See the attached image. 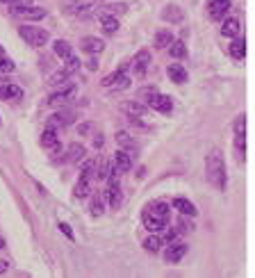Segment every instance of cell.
I'll return each mask as SVG.
<instances>
[{
    "label": "cell",
    "mask_w": 255,
    "mask_h": 278,
    "mask_svg": "<svg viewBox=\"0 0 255 278\" xmlns=\"http://www.w3.org/2000/svg\"><path fill=\"white\" fill-rule=\"evenodd\" d=\"M169 203L164 201H153L144 208V226L148 228L150 233H160L169 226Z\"/></svg>",
    "instance_id": "6da1fadb"
},
{
    "label": "cell",
    "mask_w": 255,
    "mask_h": 278,
    "mask_svg": "<svg viewBox=\"0 0 255 278\" xmlns=\"http://www.w3.org/2000/svg\"><path fill=\"white\" fill-rule=\"evenodd\" d=\"M205 173H208V180L212 187L223 189L225 187V160L223 153L219 148H212L208 153V160H205Z\"/></svg>",
    "instance_id": "7a4b0ae2"
},
{
    "label": "cell",
    "mask_w": 255,
    "mask_h": 278,
    "mask_svg": "<svg viewBox=\"0 0 255 278\" xmlns=\"http://www.w3.org/2000/svg\"><path fill=\"white\" fill-rule=\"evenodd\" d=\"M141 96H146V103L153 107L155 112H160V114H171V112H173V100H171L169 96L155 91L153 87H148V89H141Z\"/></svg>",
    "instance_id": "3957f363"
},
{
    "label": "cell",
    "mask_w": 255,
    "mask_h": 278,
    "mask_svg": "<svg viewBox=\"0 0 255 278\" xmlns=\"http://www.w3.org/2000/svg\"><path fill=\"white\" fill-rule=\"evenodd\" d=\"M18 35L34 48H41L43 43H48V39H50L43 28H37V26H21L18 28Z\"/></svg>",
    "instance_id": "277c9868"
},
{
    "label": "cell",
    "mask_w": 255,
    "mask_h": 278,
    "mask_svg": "<svg viewBox=\"0 0 255 278\" xmlns=\"http://www.w3.org/2000/svg\"><path fill=\"white\" fill-rule=\"evenodd\" d=\"M235 153L239 155V160H244L246 155V116L239 114V119L235 121Z\"/></svg>",
    "instance_id": "5b68a950"
},
{
    "label": "cell",
    "mask_w": 255,
    "mask_h": 278,
    "mask_svg": "<svg viewBox=\"0 0 255 278\" xmlns=\"http://www.w3.org/2000/svg\"><path fill=\"white\" fill-rule=\"evenodd\" d=\"M9 14L16 18H26V21H39V18L46 16V9L41 7H30V5H12Z\"/></svg>",
    "instance_id": "8992f818"
},
{
    "label": "cell",
    "mask_w": 255,
    "mask_h": 278,
    "mask_svg": "<svg viewBox=\"0 0 255 278\" xmlns=\"http://www.w3.org/2000/svg\"><path fill=\"white\" fill-rule=\"evenodd\" d=\"M103 87H112V89H125V87H130V78H128L125 66L116 69L112 75L103 78Z\"/></svg>",
    "instance_id": "52a82bcc"
},
{
    "label": "cell",
    "mask_w": 255,
    "mask_h": 278,
    "mask_svg": "<svg viewBox=\"0 0 255 278\" xmlns=\"http://www.w3.org/2000/svg\"><path fill=\"white\" fill-rule=\"evenodd\" d=\"M185 253H187V244L185 242H169L164 248V260L169 265H175V262H180L185 258Z\"/></svg>",
    "instance_id": "ba28073f"
},
{
    "label": "cell",
    "mask_w": 255,
    "mask_h": 278,
    "mask_svg": "<svg viewBox=\"0 0 255 278\" xmlns=\"http://www.w3.org/2000/svg\"><path fill=\"white\" fill-rule=\"evenodd\" d=\"M228 9H230V0H208V14L212 21L223 18Z\"/></svg>",
    "instance_id": "9c48e42d"
},
{
    "label": "cell",
    "mask_w": 255,
    "mask_h": 278,
    "mask_svg": "<svg viewBox=\"0 0 255 278\" xmlns=\"http://www.w3.org/2000/svg\"><path fill=\"white\" fill-rule=\"evenodd\" d=\"M80 48L87 53V55H100L103 50H105V41L98 37H85L80 41Z\"/></svg>",
    "instance_id": "30bf717a"
},
{
    "label": "cell",
    "mask_w": 255,
    "mask_h": 278,
    "mask_svg": "<svg viewBox=\"0 0 255 278\" xmlns=\"http://www.w3.org/2000/svg\"><path fill=\"white\" fill-rule=\"evenodd\" d=\"M73 98H75V87H64V89L55 91V94L48 98V103H50L53 107L55 105H66V103H71Z\"/></svg>",
    "instance_id": "8fae6325"
},
{
    "label": "cell",
    "mask_w": 255,
    "mask_h": 278,
    "mask_svg": "<svg viewBox=\"0 0 255 278\" xmlns=\"http://www.w3.org/2000/svg\"><path fill=\"white\" fill-rule=\"evenodd\" d=\"M103 198H105V203L110 208H119L121 206V187L119 183H110L105 187V192H103Z\"/></svg>",
    "instance_id": "7c38bea8"
},
{
    "label": "cell",
    "mask_w": 255,
    "mask_h": 278,
    "mask_svg": "<svg viewBox=\"0 0 255 278\" xmlns=\"http://www.w3.org/2000/svg\"><path fill=\"white\" fill-rule=\"evenodd\" d=\"M132 158H135V155L128 153L125 148L116 150V155H114V167H116V171H119V173L130 171V169H132Z\"/></svg>",
    "instance_id": "4fadbf2b"
},
{
    "label": "cell",
    "mask_w": 255,
    "mask_h": 278,
    "mask_svg": "<svg viewBox=\"0 0 255 278\" xmlns=\"http://www.w3.org/2000/svg\"><path fill=\"white\" fill-rule=\"evenodd\" d=\"M150 64V53L148 50H139L135 55V60H132V71L137 73V75H144L146 69H148Z\"/></svg>",
    "instance_id": "5bb4252c"
},
{
    "label": "cell",
    "mask_w": 255,
    "mask_h": 278,
    "mask_svg": "<svg viewBox=\"0 0 255 278\" xmlns=\"http://www.w3.org/2000/svg\"><path fill=\"white\" fill-rule=\"evenodd\" d=\"M239 30H242V23H239L237 16H230V18H225V21L221 23V35H223V37L237 39Z\"/></svg>",
    "instance_id": "9a60e30c"
},
{
    "label": "cell",
    "mask_w": 255,
    "mask_h": 278,
    "mask_svg": "<svg viewBox=\"0 0 255 278\" xmlns=\"http://www.w3.org/2000/svg\"><path fill=\"white\" fill-rule=\"evenodd\" d=\"M91 194V178H87V175H80L75 183V187H73V196L75 198H87Z\"/></svg>",
    "instance_id": "2e32d148"
},
{
    "label": "cell",
    "mask_w": 255,
    "mask_h": 278,
    "mask_svg": "<svg viewBox=\"0 0 255 278\" xmlns=\"http://www.w3.org/2000/svg\"><path fill=\"white\" fill-rule=\"evenodd\" d=\"M73 119H75V114H71V112H57V114H53L50 119H48V128L57 130V128H62V125L71 123Z\"/></svg>",
    "instance_id": "e0dca14e"
},
{
    "label": "cell",
    "mask_w": 255,
    "mask_h": 278,
    "mask_svg": "<svg viewBox=\"0 0 255 278\" xmlns=\"http://www.w3.org/2000/svg\"><path fill=\"white\" fill-rule=\"evenodd\" d=\"M98 21H100L103 30H105L107 35H114V32L119 30V21H116V16H112L110 12H103V14H98Z\"/></svg>",
    "instance_id": "ac0fdd59"
},
{
    "label": "cell",
    "mask_w": 255,
    "mask_h": 278,
    "mask_svg": "<svg viewBox=\"0 0 255 278\" xmlns=\"http://www.w3.org/2000/svg\"><path fill=\"white\" fill-rule=\"evenodd\" d=\"M162 18L169 21V23H183L185 14H183V9H180L178 5H166L164 12H162Z\"/></svg>",
    "instance_id": "d6986e66"
},
{
    "label": "cell",
    "mask_w": 255,
    "mask_h": 278,
    "mask_svg": "<svg viewBox=\"0 0 255 278\" xmlns=\"http://www.w3.org/2000/svg\"><path fill=\"white\" fill-rule=\"evenodd\" d=\"M166 73H169L171 82H175V85H185V82H187V71H185L183 64H171L169 69H166Z\"/></svg>",
    "instance_id": "ffe728a7"
},
{
    "label": "cell",
    "mask_w": 255,
    "mask_h": 278,
    "mask_svg": "<svg viewBox=\"0 0 255 278\" xmlns=\"http://www.w3.org/2000/svg\"><path fill=\"white\" fill-rule=\"evenodd\" d=\"M173 208L178 210L180 214H185V217H196V206L189 201V198H173Z\"/></svg>",
    "instance_id": "44dd1931"
},
{
    "label": "cell",
    "mask_w": 255,
    "mask_h": 278,
    "mask_svg": "<svg viewBox=\"0 0 255 278\" xmlns=\"http://www.w3.org/2000/svg\"><path fill=\"white\" fill-rule=\"evenodd\" d=\"M41 146L43 148H53V150H60V141H57V133L53 128H46L41 135Z\"/></svg>",
    "instance_id": "7402d4cb"
},
{
    "label": "cell",
    "mask_w": 255,
    "mask_h": 278,
    "mask_svg": "<svg viewBox=\"0 0 255 278\" xmlns=\"http://www.w3.org/2000/svg\"><path fill=\"white\" fill-rule=\"evenodd\" d=\"M23 91L18 85H0V98L9 100V98H21Z\"/></svg>",
    "instance_id": "603a6c76"
},
{
    "label": "cell",
    "mask_w": 255,
    "mask_h": 278,
    "mask_svg": "<svg viewBox=\"0 0 255 278\" xmlns=\"http://www.w3.org/2000/svg\"><path fill=\"white\" fill-rule=\"evenodd\" d=\"M53 50H55L57 57H62V60H68V57L73 55V48L68 41H62V39H57L55 43H53Z\"/></svg>",
    "instance_id": "cb8c5ba5"
},
{
    "label": "cell",
    "mask_w": 255,
    "mask_h": 278,
    "mask_svg": "<svg viewBox=\"0 0 255 278\" xmlns=\"http://www.w3.org/2000/svg\"><path fill=\"white\" fill-rule=\"evenodd\" d=\"M123 112L130 116H135V119H139V116L146 114V105L135 103V100H128V103H123Z\"/></svg>",
    "instance_id": "d4e9b609"
},
{
    "label": "cell",
    "mask_w": 255,
    "mask_h": 278,
    "mask_svg": "<svg viewBox=\"0 0 255 278\" xmlns=\"http://www.w3.org/2000/svg\"><path fill=\"white\" fill-rule=\"evenodd\" d=\"M230 55H233L235 60H244V57H246V41H244V39H235V41L230 43Z\"/></svg>",
    "instance_id": "484cf974"
},
{
    "label": "cell",
    "mask_w": 255,
    "mask_h": 278,
    "mask_svg": "<svg viewBox=\"0 0 255 278\" xmlns=\"http://www.w3.org/2000/svg\"><path fill=\"white\" fill-rule=\"evenodd\" d=\"M85 158V146L82 144H71L66 150V160L68 162H80V160Z\"/></svg>",
    "instance_id": "4316f807"
},
{
    "label": "cell",
    "mask_w": 255,
    "mask_h": 278,
    "mask_svg": "<svg viewBox=\"0 0 255 278\" xmlns=\"http://www.w3.org/2000/svg\"><path fill=\"white\" fill-rule=\"evenodd\" d=\"M171 43H173V35L169 30H160L155 35V48H169Z\"/></svg>",
    "instance_id": "83f0119b"
},
{
    "label": "cell",
    "mask_w": 255,
    "mask_h": 278,
    "mask_svg": "<svg viewBox=\"0 0 255 278\" xmlns=\"http://www.w3.org/2000/svg\"><path fill=\"white\" fill-rule=\"evenodd\" d=\"M169 53L173 60H185V57H187V46H185L183 41H173L169 46Z\"/></svg>",
    "instance_id": "f1b7e54d"
},
{
    "label": "cell",
    "mask_w": 255,
    "mask_h": 278,
    "mask_svg": "<svg viewBox=\"0 0 255 278\" xmlns=\"http://www.w3.org/2000/svg\"><path fill=\"white\" fill-rule=\"evenodd\" d=\"M144 248L148 253H158L160 248H162V237H158V235L146 237V240H144Z\"/></svg>",
    "instance_id": "f546056e"
},
{
    "label": "cell",
    "mask_w": 255,
    "mask_h": 278,
    "mask_svg": "<svg viewBox=\"0 0 255 278\" xmlns=\"http://www.w3.org/2000/svg\"><path fill=\"white\" fill-rule=\"evenodd\" d=\"M116 141H119L121 148H125V150L130 148L132 153H137V150H135V141H132L130 135H125V133H116Z\"/></svg>",
    "instance_id": "4dcf8cb0"
},
{
    "label": "cell",
    "mask_w": 255,
    "mask_h": 278,
    "mask_svg": "<svg viewBox=\"0 0 255 278\" xmlns=\"http://www.w3.org/2000/svg\"><path fill=\"white\" fill-rule=\"evenodd\" d=\"M68 75H71V73H68L66 69H64V71H57V73H53V75L50 78H48V82H50V85H64V82H66L68 80Z\"/></svg>",
    "instance_id": "1f68e13d"
},
{
    "label": "cell",
    "mask_w": 255,
    "mask_h": 278,
    "mask_svg": "<svg viewBox=\"0 0 255 278\" xmlns=\"http://www.w3.org/2000/svg\"><path fill=\"white\" fill-rule=\"evenodd\" d=\"M103 210H105V208H103V201H100V198H98V196H94V198H91L89 212L94 214V217H100V214H103Z\"/></svg>",
    "instance_id": "d6a6232c"
},
{
    "label": "cell",
    "mask_w": 255,
    "mask_h": 278,
    "mask_svg": "<svg viewBox=\"0 0 255 278\" xmlns=\"http://www.w3.org/2000/svg\"><path fill=\"white\" fill-rule=\"evenodd\" d=\"M14 71V62L9 57H0V73H12Z\"/></svg>",
    "instance_id": "836d02e7"
},
{
    "label": "cell",
    "mask_w": 255,
    "mask_h": 278,
    "mask_svg": "<svg viewBox=\"0 0 255 278\" xmlns=\"http://www.w3.org/2000/svg\"><path fill=\"white\" fill-rule=\"evenodd\" d=\"M78 69H80V60H78V57H68V60H66V71L68 73H75Z\"/></svg>",
    "instance_id": "e575fe53"
},
{
    "label": "cell",
    "mask_w": 255,
    "mask_h": 278,
    "mask_svg": "<svg viewBox=\"0 0 255 278\" xmlns=\"http://www.w3.org/2000/svg\"><path fill=\"white\" fill-rule=\"evenodd\" d=\"M175 237H178V231H175V228H169V231L162 235V242H173Z\"/></svg>",
    "instance_id": "d590c367"
},
{
    "label": "cell",
    "mask_w": 255,
    "mask_h": 278,
    "mask_svg": "<svg viewBox=\"0 0 255 278\" xmlns=\"http://www.w3.org/2000/svg\"><path fill=\"white\" fill-rule=\"evenodd\" d=\"M60 231L64 233V235H66L68 237V240H73V233H71V228H68L66 226V223H60Z\"/></svg>",
    "instance_id": "8d00e7d4"
},
{
    "label": "cell",
    "mask_w": 255,
    "mask_h": 278,
    "mask_svg": "<svg viewBox=\"0 0 255 278\" xmlns=\"http://www.w3.org/2000/svg\"><path fill=\"white\" fill-rule=\"evenodd\" d=\"M87 66H89V71H96L98 69V62L96 60H89V64H87Z\"/></svg>",
    "instance_id": "74e56055"
},
{
    "label": "cell",
    "mask_w": 255,
    "mask_h": 278,
    "mask_svg": "<svg viewBox=\"0 0 255 278\" xmlns=\"http://www.w3.org/2000/svg\"><path fill=\"white\" fill-rule=\"evenodd\" d=\"M5 269H7V262H0V274H3Z\"/></svg>",
    "instance_id": "f35d334b"
},
{
    "label": "cell",
    "mask_w": 255,
    "mask_h": 278,
    "mask_svg": "<svg viewBox=\"0 0 255 278\" xmlns=\"http://www.w3.org/2000/svg\"><path fill=\"white\" fill-rule=\"evenodd\" d=\"M5 246V240H3V237H0V248H3Z\"/></svg>",
    "instance_id": "ab89813d"
},
{
    "label": "cell",
    "mask_w": 255,
    "mask_h": 278,
    "mask_svg": "<svg viewBox=\"0 0 255 278\" xmlns=\"http://www.w3.org/2000/svg\"><path fill=\"white\" fill-rule=\"evenodd\" d=\"M5 55V50H3V46H0V57H3Z\"/></svg>",
    "instance_id": "60d3db41"
}]
</instances>
